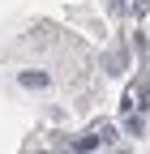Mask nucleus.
I'll return each mask as SVG.
<instances>
[{"label":"nucleus","instance_id":"f257e3e1","mask_svg":"<svg viewBox=\"0 0 150 154\" xmlns=\"http://www.w3.org/2000/svg\"><path fill=\"white\" fill-rule=\"evenodd\" d=\"M22 86H47V73H22Z\"/></svg>","mask_w":150,"mask_h":154}]
</instances>
